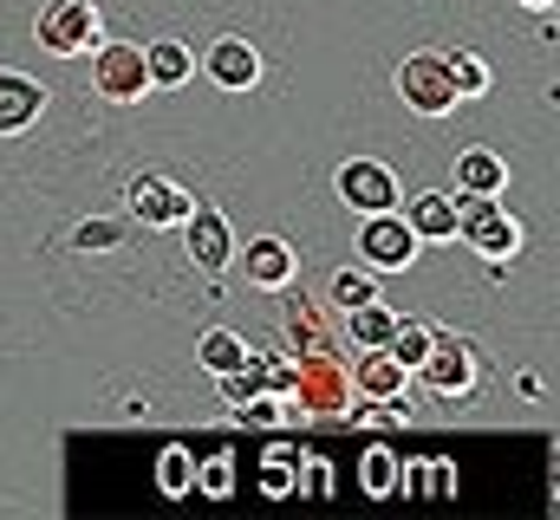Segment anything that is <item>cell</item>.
<instances>
[{
	"mask_svg": "<svg viewBox=\"0 0 560 520\" xmlns=\"http://www.w3.org/2000/svg\"><path fill=\"white\" fill-rule=\"evenodd\" d=\"M352 385H359V397H398V390L411 385V371L385 352V345H365L359 352V371H352Z\"/></svg>",
	"mask_w": 560,
	"mask_h": 520,
	"instance_id": "cell-17",
	"label": "cell"
},
{
	"mask_svg": "<svg viewBox=\"0 0 560 520\" xmlns=\"http://www.w3.org/2000/svg\"><path fill=\"white\" fill-rule=\"evenodd\" d=\"M189 475H196V456L183 449V442H170V449H156V462H150V482L176 501V495H189Z\"/></svg>",
	"mask_w": 560,
	"mask_h": 520,
	"instance_id": "cell-21",
	"label": "cell"
},
{
	"mask_svg": "<svg viewBox=\"0 0 560 520\" xmlns=\"http://www.w3.org/2000/svg\"><path fill=\"white\" fill-rule=\"evenodd\" d=\"M359 299H378V273L359 260V267H346V273H332V306L346 312V306H359Z\"/></svg>",
	"mask_w": 560,
	"mask_h": 520,
	"instance_id": "cell-27",
	"label": "cell"
},
{
	"mask_svg": "<svg viewBox=\"0 0 560 520\" xmlns=\"http://www.w3.org/2000/svg\"><path fill=\"white\" fill-rule=\"evenodd\" d=\"M125 241V222L118 215H92V222H79L72 235H66V248H79V255H105V248H118Z\"/></svg>",
	"mask_w": 560,
	"mask_h": 520,
	"instance_id": "cell-26",
	"label": "cell"
},
{
	"mask_svg": "<svg viewBox=\"0 0 560 520\" xmlns=\"http://www.w3.org/2000/svg\"><path fill=\"white\" fill-rule=\"evenodd\" d=\"M359 488H365V495H398V456H392L385 442H372V449L359 456Z\"/></svg>",
	"mask_w": 560,
	"mask_h": 520,
	"instance_id": "cell-25",
	"label": "cell"
},
{
	"mask_svg": "<svg viewBox=\"0 0 560 520\" xmlns=\"http://www.w3.org/2000/svg\"><path fill=\"white\" fill-rule=\"evenodd\" d=\"M515 390H522V397H528V403H541V397H548V385H541V378H535V371H522V378H515Z\"/></svg>",
	"mask_w": 560,
	"mask_h": 520,
	"instance_id": "cell-30",
	"label": "cell"
},
{
	"mask_svg": "<svg viewBox=\"0 0 560 520\" xmlns=\"http://www.w3.org/2000/svg\"><path fill=\"white\" fill-rule=\"evenodd\" d=\"M143 72H150V92H176L196 79V52L183 39H150L143 46Z\"/></svg>",
	"mask_w": 560,
	"mask_h": 520,
	"instance_id": "cell-14",
	"label": "cell"
},
{
	"mask_svg": "<svg viewBox=\"0 0 560 520\" xmlns=\"http://www.w3.org/2000/svg\"><path fill=\"white\" fill-rule=\"evenodd\" d=\"M235 410H242L235 423H248V429H280V423H293V397H280V390H255V397H242Z\"/></svg>",
	"mask_w": 560,
	"mask_h": 520,
	"instance_id": "cell-24",
	"label": "cell"
},
{
	"mask_svg": "<svg viewBox=\"0 0 560 520\" xmlns=\"http://www.w3.org/2000/svg\"><path fill=\"white\" fill-rule=\"evenodd\" d=\"M293 469H300L293 475V495H306V501H326L332 495V469L319 456H293Z\"/></svg>",
	"mask_w": 560,
	"mask_h": 520,
	"instance_id": "cell-29",
	"label": "cell"
},
{
	"mask_svg": "<svg viewBox=\"0 0 560 520\" xmlns=\"http://www.w3.org/2000/svg\"><path fill=\"white\" fill-rule=\"evenodd\" d=\"M398 98L418 111V118H450L463 98H456V85H450V72H443V52H405L398 59Z\"/></svg>",
	"mask_w": 560,
	"mask_h": 520,
	"instance_id": "cell-6",
	"label": "cell"
},
{
	"mask_svg": "<svg viewBox=\"0 0 560 520\" xmlns=\"http://www.w3.org/2000/svg\"><path fill=\"white\" fill-rule=\"evenodd\" d=\"M46 85L33 79V72H20V66H0V137H20V130H33L46 118Z\"/></svg>",
	"mask_w": 560,
	"mask_h": 520,
	"instance_id": "cell-12",
	"label": "cell"
},
{
	"mask_svg": "<svg viewBox=\"0 0 560 520\" xmlns=\"http://www.w3.org/2000/svg\"><path fill=\"white\" fill-rule=\"evenodd\" d=\"M189 495H209V501L235 495V456H229V449L202 456V462H196V475H189Z\"/></svg>",
	"mask_w": 560,
	"mask_h": 520,
	"instance_id": "cell-23",
	"label": "cell"
},
{
	"mask_svg": "<svg viewBox=\"0 0 560 520\" xmlns=\"http://www.w3.org/2000/svg\"><path fill=\"white\" fill-rule=\"evenodd\" d=\"M33 39L52 59H85L105 39V13H98V0H46L33 20Z\"/></svg>",
	"mask_w": 560,
	"mask_h": 520,
	"instance_id": "cell-3",
	"label": "cell"
},
{
	"mask_svg": "<svg viewBox=\"0 0 560 520\" xmlns=\"http://www.w3.org/2000/svg\"><path fill=\"white\" fill-rule=\"evenodd\" d=\"M85 59H92V92H98V98H112V105H138V98H150L143 46H131V39H98Z\"/></svg>",
	"mask_w": 560,
	"mask_h": 520,
	"instance_id": "cell-5",
	"label": "cell"
},
{
	"mask_svg": "<svg viewBox=\"0 0 560 520\" xmlns=\"http://www.w3.org/2000/svg\"><path fill=\"white\" fill-rule=\"evenodd\" d=\"M125 209H131L138 228H183V215L196 209V196L183 182H170V176H138L125 189Z\"/></svg>",
	"mask_w": 560,
	"mask_h": 520,
	"instance_id": "cell-9",
	"label": "cell"
},
{
	"mask_svg": "<svg viewBox=\"0 0 560 520\" xmlns=\"http://www.w3.org/2000/svg\"><path fill=\"white\" fill-rule=\"evenodd\" d=\"M522 7H528V13H541V7H555V0H522Z\"/></svg>",
	"mask_w": 560,
	"mask_h": 520,
	"instance_id": "cell-31",
	"label": "cell"
},
{
	"mask_svg": "<svg viewBox=\"0 0 560 520\" xmlns=\"http://www.w3.org/2000/svg\"><path fill=\"white\" fill-rule=\"evenodd\" d=\"M242 358H248V339H242V332H229V326H215V332H202V339H196V365H202L209 378L235 371Z\"/></svg>",
	"mask_w": 560,
	"mask_h": 520,
	"instance_id": "cell-20",
	"label": "cell"
},
{
	"mask_svg": "<svg viewBox=\"0 0 560 520\" xmlns=\"http://www.w3.org/2000/svg\"><path fill=\"white\" fill-rule=\"evenodd\" d=\"M456 241H469L482 260H515L522 255V222L502 209V196H463L456 189Z\"/></svg>",
	"mask_w": 560,
	"mask_h": 520,
	"instance_id": "cell-2",
	"label": "cell"
},
{
	"mask_svg": "<svg viewBox=\"0 0 560 520\" xmlns=\"http://www.w3.org/2000/svg\"><path fill=\"white\" fill-rule=\"evenodd\" d=\"M352 248H359V260H365L372 273H405V267L418 260L423 241L411 235V222H405L398 209H385V215H359Z\"/></svg>",
	"mask_w": 560,
	"mask_h": 520,
	"instance_id": "cell-7",
	"label": "cell"
},
{
	"mask_svg": "<svg viewBox=\"0 0 560 520\" xmlns=\"http://www.w3.org/2000/svg\"><path fill=\"white\" fill-rule=\"evenodd\" d=\"M235 267H242V280H248V286L280 293V286H293L300 255H293V241H280V235H255L248 248H235Z\"/></svg>",
	"mask_w": 560,
	"mask_h": 520,
	"instance_id": "cell-11",
	"label": "cell"
},
{
	"mask_svg": "<svg viewBox=\"0 0 560 520\" xmlns=\"http://www.w3.org/2000/svg\"><path fill=\"white\" fill-rule=\"evenodd\" d=\"M183 248H189V260H196L209 280H222V273L235 267V248H242V241H235V222H229L222 209H202V202H196V209L183 215Z\"/></svg>",
	"mask_w": 560,
	"mask_h": 520,
	"instance_id": "cell-8",
	"label": "cell"
},
{
	"mask_svg": "<svg viewBox=\"0 0 560 520\" xmlns=\"http://www.w3.org/2000/svg\"><path fill=\"white\" fill-rule=\"evenodd\" d=\"M430 339H436V326H430V319H398V326H392V339H385V352H392L405 371H418L423 352H430Z\"/></svg>",
	"mask_w": 560,
	"mask_h": 520,
	"instance_id": "cell-22",
	"label": "cell"
},
{
	"mask_svg": "<svg viewBox=\"0 0 560 520\" xmlns=\"http://www.w3.org/2000/svg\"><path fill=\"white\" fill-rule=\"evenodd\" d=\"M430 397H443V403H469L482 378H489V365H482V352L476 345H463V339H450V332H436L430 339V352H423V365L411 371Z\"/></svg>",
	"mask_w": 560,
	"mask_h": 520,
	"instance_id": "cell-1",
	"label": "cell"
},
{
	"mask_svg": "<svg viewBox=\"0 0 560 520\" xmlns=\"http://www.w3.org/2000/svg\"><path fill=\"white\" fill-rule=\"evenodd\" d=\"M392 326H398V312H392L385 299H359V306H346V339H352L359 352H365V345H385Z\"/></svg>",
	"mask_w": 560,
	"mask_h": 520,
	"instance_id": "cell-19",
	"label": "cell"
},
{
	"mask_svg": "<svg viewBox=\"0 0 560 520\" xmlns=\"http://www.w3.org/2000/svg\"><path fill=\"white\" fill-rule=\"evenodd\" d=\"M398 215L411 222L418 241H456V196H443V189H423L411 202H398Z\"/></svg>",
	"mask_w": 560,
	"mask_h": 520,
	"instance_id": "cell-13",
	"label": "cell"
},
{
	"mask_svg": "<svg viewBox=\"0 0 560 520\" xmlns=\"http://www.w3.org/2000/svg\"><path fill=\"white\" fill-rule=\"evenodd\" d=\"M443 72H450V85H456V98H482V92L495 85V72H489V59H482V52H469V46H443Z\"/></svg>",
	"mask_w": 560,
	"mask_h": 520,
	"instance_id": "cell-18",
	"label": "cell"
},
{
	"mask_svg": "<svg viewBox=\"0 0 560 520\" xmlns=\"http://www.w3.org/2000/svg\"><path fill=\"white\" fill-rule=\"evenodd\" d=\"M332 189H339V202H346L352 215H385V209H398V202H405L398 169H392V163H378V156H346V163L332 169Z\"/></svg>",
	"mask_w": 560,
	"mask_h": 520,
	"instance_id": "cell-4",
	"label": "cell"
},
{
	"mask_svg": "<svg viewBox=\"0 0 560 520\" xmlns=\"http://www.w3.org/2000/svg\"><path fill=\"white\" fill-rule=\"evenodd\" d=\"M293 442H268V456H261V495H293Z\"/></svg>",
	"mask_w": 560,
	"mask_h": 520,
	"instance_id": "cell-28",
	"label": "cell"
},
{
	"mask_svg": "<svg viewBox=\"0 0 560 520\" xmlns=\"http://www.w3.org/2000/svg\"><path fill=\"white\" fill-rule=\"evenodd\" d=\"M456 189H463V196H502V189H509V163H502L489 143H469V150L456 156Z\"/></svg>",
	"mask_w": 560,
	"mask_h": 520,
	"instance_id": "cell-15",
	"label": "cell"
},
{
	"mask_svg": "<svg viewBox=\"0 0 560 520\" xmlns=\"http://www.w3.org/2000/svg\"><path fill=\"white\" fill-rule=\"evenodd\" d=\"M196 72H202L215 92H255V85H261V52H255L242 33H222V39L196 59Z\"/></svg>",
	"mask_w": 560,
	"mask_h": 520,
	"instance_id": "cell-10",
	"label": "cell"
},
{
	"mask_svg": "<svg viewBox=\"0 0 560 520\" xmlns=\"http://www.w3.org/2000/svg\"><path fill=\"white\" fill-rule=\"evenodd\" d=\"M398 495H411V501L456 495V462H450V456H418V462H398Z\"/></svg>",
	"mask_w": 560,
	"mask_h": 520,
	"instance_id": "cell-16",
	"label": "cell"
}]
</instances>
